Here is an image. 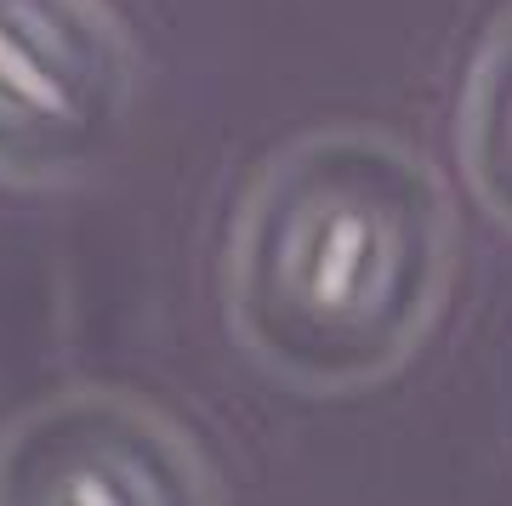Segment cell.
I'll return each mask as SVG.
<instances>
[{
  "label": "cell",
  "mask_w": 512,
  "mask_h": 506,
  "mask_svg": "<svg viewBox=\"0 0 512 506\" xmlns=\"http://www.w3.org/2000/svg\"><path fill=\"white\" fill-rule=\"evenodd\" d=\"M461 160H467L478 199L512 228V18L490 35L473 80H467Z\"/></svg>",
  "instance_id": "cell-3"
},
{
  "label": "cell",
  "mask_w": 512,
  "mask_h": 506,
  "mask_svg": "<svg viewBox=\"0 0 512 506\" xmlns=\"http://www.w3.org/2000/svg\"><path fill=\"white\" fill-rule=\"evenodd\" d=\"M120 57L63 0H0V165L46 171L103 143Z\"/></svg>",
  "instance_id": "cell-2"
},
{
  "label": "cell",
  "mask_w": 512,
  "mask_h": 506,
  "mask_svg": "<svg viewBox=\"0 0 512 506\" xmlns=\"http://www.w3.org/2000/svg\"><path fill=\"white\" fill-rule=\"evenodd\" d=\"M450 268L456 228L433 165L382 131H319L239 211L228 308L274 376L353 393L421 347Z\"/></svg>",
  "instance_id": "cell-1"
}]
</instances>
